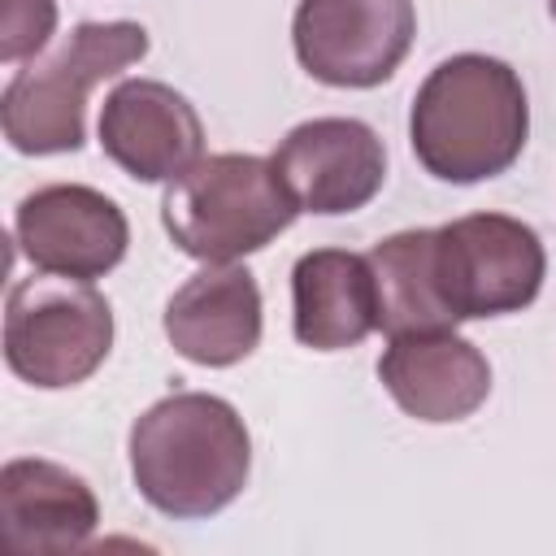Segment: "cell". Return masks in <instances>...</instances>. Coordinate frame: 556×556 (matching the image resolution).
<instances>
[{
  "label": "cell",
  "instance_id": "obj_5",
  "mask_svg": "<svg viewBox=\"0 0 556 556\" xmlns=\"http://www.w3.org/2000/svg\"><path fill=\"white\" fill-rule=\"evenodd\" d=\"M113 348V308L109 300L65 274L17 278L4 304V361L9 369L39 387L61 391L87 382Z\"/></svg>",
  "mask_w": 556,
  "mask_h": 556
},
{
  "label": "cell",
  "instance_id": "obj_17",
  "mask_svg": "<svg viewBox=\"0 0 556 556\" xmlns=\"http://www.w3.org/2000/svg\"><path fill=\"white\" fill-rule=\"evenodd\" d=\"M547 13H552V22H556V0H547Z\"/></svg>",
  "mask_w": 556,
  "mask_h": 556
},
{
  "label": "cell",
  "instance_id": "obj_3",
  "mask_svg": "<svg viewBox=\"0 0 556 556\" xmlns=\"http://www.w3.org/2000/svg\"><path fill=\"white\" fill-rule=\"evenodd\" d=\"M295 200L274 174V161L252 152H213L187 165L165 200L161 222L169 239L208 265L261 252L295 222Z\"/></svg>",
  "mask_w": 556,
  "mask_h": 556
},
{
  "label": "cell",
  "instance_id": "obj_15",
  "mask_svg": "<svg viewBox=\"0 0 556 556\" xmlns=\"http://www.w3.org/2000/svg\"><path fill=\"white\" fill-rule=\"evenodd\" d=\"M378 287V326L395 334L452 330V317L434 287V230H400L369 252Z\"/></svg>",
  "mask_w": 556,
  "mask_h": 556
},
{
  "label": "cell",
  "instance_id": "obj_9",
  "mask_svg": "<svg viewBox=\"0 0 556 556\" xmlns=\"http://www.w3.org/2000/svg\"><path fill=\"white\" fill-rule=\"evenodd\" d=\"M13 235L35 269L83 282L104 278L113 265H122L130 243L126 213L104 191L83 182H52L30 191L17 204Z\"/></svg>",
  "mask_w": 556,
  "mask_h": 556
},
{
  "label": "cell",
  "instance_id": "obj_12",
  "mask_svg": "<svg viewBox=\"0 0 556 556\" xmlns=\"http://www.w3.org/2000/svg\"><path fill=\"white\" fill-rule=\"evenodd\" d=\"M165 339L178 356L226 369L261 343V287L243 265H204L165 304Z\"/></svg>",
  "mask_w": 556,
  "mask_h": 556
},
{
  "label": "cell",
  "instance_id": "obj_16",
  "mask_svg": "<svg viewBox=\"0 0 556 556\" xmlns=\"http://www.w3.org/2000/svg\"><path fill=\"white\" fill-rule=\"evenodd\" d=\"M56 30V0H0V61L35 56Z\"/></svg>",
  "mask_w": 556,
  "mask_h": 556
},
{
  "label": "cell",
  "instance_id": "obj_8",
  "mask_svg": "<svg viewBox=\"0 0 556 556\" xmlns=\"http://www.w3.org/2000/svg\"><path fill=\"white\" fill-rule=\"evenodd\" d=\"M274 174L291 191L300 213H356L387 178V148L374 126L356 117H313L300 122L274 148Z\"/></svg>",
  "mask_w": 556,
  "mask_h": 556
},
{
  "label": "cell",
  "instance_id": "obj_2",
  "mask_svg": "<svg viewBox=\"0 0 556 556\" xmlns=\"http://www.w3.org/2000/svg\"><path fill=\"white\" fill-rule=\"evenodd\" d=\"M252 469V439L235 404L208 391H174L130 426L139 495L178 521L222 513Z\"/></svg>",
  "mask_w": 556,
  "mask_h": 556
},
{
  "label": "cell",
  "instance_id": "obj_14",
  "mask_svg": "<svg viewBox=\"0 0 556 556\" xmlns=\"http://www.w3.org/2000/svg\"><path fill=\"white\" fill-rule=\"evenodd\" d=\"M291 326L313 352H343L378 330V287L369 256L343 248L304 252L291 269Z\"/></svg>",
  "mask_w": 556,
  "mask_h": 556
},
{
  "label": "cell",
  "instance_id": "obj_4",
  "mask_svg": "<svg viewBox=\"0 0 556 556\" xmlns=\"http://www.w3.org/2000/svg\"><path fill=\"white\" fill-rule=\"evenodd\" d=\"M148 30L139 22H83L70 39L48 56L22 70L0 96L4 139L26 156L78 152L83 148V113L87 91L117 70L143 61Z\"/></svg>",
  "mask_w": 556,
  "mask_h": 556
},
{
  "label": "cell",
  "instance_id": "obj_1",
  "mask_svg": "<svg viewBox=\"0 0 556 556\" xmlns=\"http://www.w3.org/2000/svg\"><path fill=\"white\" fill-rule=\"evenodd\" d=\"M530 135L526 87L513 65L460 52L426 74L408 113V143L439 182H482L504 174Z\"/></svg>",
  "mask_w": 556,
  "mask_h": 556
},
{
  "label": "cell",
  "instance_id": "obj_6",
  "mask_svg": "<svg viewBox=\"0 0 556 556\" xmlns=\"http://www.w3.org/2000/svg\"><path fill=\"white\" fill-rule=\"evenodd\" d=\"M543 274V239L508 213H469L434 230V287L452 326L521 313L534 304Z\"/></svg>",
  "mask_w": 556,
  "mask_h": 556
},
{
  "label": "cell",
  "instance_id": "obj_13",
  "mask_svg": "<svg viewBox=\"0 0 556 556\" xmlns=\"http://www.w3.org/2000/svg\"><path fill=\"white\" fill-rule=\"evenodd\" d=\"M96 526V491L65 465L17 456L0 469V534L13 552H78Z\"/></svg>",
  "mask_w": 556,
  "mask_h": 556
},
{
  "label": "cell",
  "instance_id": "obj_7",
  "mask_svg": "<svg viewBox=\"0 0 556 556\" xmlns=\"http://www.w3.org/2000/svg\"><path fill=\"white\" fill-rule=\"evenodd\" d=\"M417 35L413 0H300L291 43L326 87H378L408 56Z\"/></svg>",
  "mask_w": 556,
  "mask_h": 556
},
{
  "label": "cell",
  "instance_id": "obj_10",
  "mask_svg": "<svg viewBox=\"0 0 556 556\" xmlns=\"http://www.w3.org/2000/svg\"><path fill=\"white\" fill-rule=\"evenodd\" d=\"M104 156L139 182H174L200 161L204 126L182 91L156 78L117 83L100 109Z\"/></svg>",
  "mask_w": 556,
  "mask_h": 556
},
{
  "label": "cell",
  "instance_id": "obj_11",
  "mask_svg": "<svg viewBox=\"0 0 556 556\" xmlns=\"http://www.w3.org/2000/svg\"><path fill=\"white\" fill-rule=\"evenodd\" d=\"M378 378L391 400L417 421H465L491 391L486 356L456 330L395 334L378 356Z\"/></svg>",
  "mask_w": 556,
  "mask_h": 556
}]
</instances>
